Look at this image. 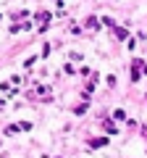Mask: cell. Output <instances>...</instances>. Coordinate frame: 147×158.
I'll list each match as a JSON object with an SVG mask.
<instances>
[{"instance_id":"obj_1","label":"cell","mask_w":147,"mask_h":158,"mask_svg":"<svg viewBox=\"0 0 147 158\" xmlns=\"http://www.w3.org/2000/svg\"><path fill=\"white\" fill-rule=\"evenodd\" d=\"M102 145H108L105 137H100V140H92V148H102Z\"/></svg>"}]
</instances>
